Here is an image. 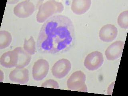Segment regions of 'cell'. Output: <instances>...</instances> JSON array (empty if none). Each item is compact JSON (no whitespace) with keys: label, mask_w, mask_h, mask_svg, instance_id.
I'll list each match as a JSON object with an SVG mask.
<instances>
[{"label":"cell","mask_w":128,"mask_h":96,"mask_svg":"<svg viewBox=\"0 0 128 96\" xmlns=\"http://www.w3.org/2000/svg\"><path fill=\"white\" fill-rule=\"evenodd\" d=\"M86 79V75L82 71L79 70L74 72L67 80L68 89L73 91L87 92Z\"/></svg>","instance_id":"3957f363"},{"label":"cell","mask_w":128,"mask_h":96,"mask_svg":"<svg viewBox=\"0 0 128 96\" xmlns=\"http://www.w3.org/2000/svg\"><path fill=\"white\" fill-rule=\"evenodd\" d=\"M12 41L10 33L6 30L0 31V49H5L10 46Z\"/></svg>","instance_id":"5bb4252c"},{"label":"cell","mask_w":128,"mask_h":96,"mask_svg":"<svg viewBox=\"0 0 128 96\" xmlns=\"http://www.w3.org/2000/svg\"><path fill=\"white\" fill-rule=\"evenodd\" d=\"M18 60V55L16 50L8 51L2 55L0 58V63L2 66L6 68L16 67Z\"/></svg>","instance_id":"30bf717a"},{"label":"cell","mask_w":128,"mask_h":96,"mask_svg":"<svg viewBox=\"0 0 128 96\" xmlns=\"http://www.w3.org/2000/svg\"><path fill=\"white\" fill-rule=\"evenodd\" d=\"M124 44L123 41L119 40L114 42L110 45L105 52L107 60H114L119 58L123 52Z\"/></svg>","instance_id":"ba28073f"},{"label":"cell","mask_w":128,"mask_h":96,"mask_svg":"<svg viewBox=\"0 0 128 96\" xmlns=\"http://www.w3.org/2000/svg\"><path fill=\"white\" fill-rule=\"evenodd\" d=\"M118 33V29L114 25L107 24L101 28L99 31V37L102 41L109 42L115 40Z\"/></svg>","instance_id":"9c48e42d"},{"label":"cell","mask_w":128,"mask_h":96,"mask_svg":"<svg viewBox=\"0 0 128 96\" xmlns=\"http://www.w3.org/2000/svg\"><path fill=\"white\" fill-rule=\"evenodd\" d=\"M23 48L25 51L30 55H33L36 52V43L33 37L31 36L29 39H25Z\"/></svg>","instance_id":"9a60e30c"},{"label":"cell","mask_w":128,"mask_h":96,"mask_svg":"<svg viewBox=\"0 0 128 96\" xmlns=\"http://www.w3.org/2000/svg\"><path fill=\"white\" fill-rule=\"evenodd\" d=\"M64 6L60 2L55 0H48L39 6L36 15V20L39 23H43L53 15L62 12Z\"/></svg>","instance_id":"7a4b0ae2"},{"label":"cell","mask_w":128,"mask_h":96,"mask_svg":"<svg viewBox=\"0 0 128 96\" xmlns=\"http://www.w3.org/2000/svg\"><path fill=\"white\" fill-rule=\"evenodd\" d=\"M71 63L67 59H60L52 68V74L55 78L61 79L66 76L71 69Z\"/></svg>","instance_id":"5b68a950"},{"label":"cell","mask_w":128,"mask_h":96,"mask_svg":"<svg viewBox=\"0 0 128 96\" xmlns=\"http://www.w3.org/2000/svg\"><path fill=\"white\" fill-rule=\"evenodd\" d=\"M41 87L58 89L59 85L58 82L55 81L54 80L49 79L44 82L41 85Z\"/></svg>","instance_id":"e0dca14e"},{"label":"cell","mask_w":128,"mask_h":96,"mask_svg":"<svg viewBox=\"0 0 128 96\" xmlns=\"http://www.w3.org/2000/svg\"><path fill=\"white\" fill-rule=\"evenodd\" d=\"M91 5L90 0H74L72 2L71 10L76 14L81 15L89 10Z\"/></svg>","instance_id":"7c38bea8"},{"label":"cell","mask_w":128,"mask_h":96,"mask_svg":"<svg viewBox=\"0 0 128 96\" xmlns=\"http://www.w3.org/2000/svg\"><path fill=\"white\" fill-rule=\"evenodd\" d=\"M9 78L10 81L18 84H26L29 80L28 70L26 68H16L10 72Z\"/></svg>","instance_id":"8fae6325"},{"label":"cell","mask_w":128,"mask_h":96,"mask_svg":"<svg viewBox=\"0 0 128 96\" xmlns=\"http://www.w3.org/2000/svg\"><path fill=\"white\" fill-rule=\"evenodd\" d=\"M104 62L103 55L101 52L94 51L88 54L84 61V65L86 69L93 71L101 67Z\"/></svg>","instance_id":"277c9868"},{"label":"cell","mask_w":128,"mask_h":96,"mask_svg":"<svg viewBox=\"0 0 128 96\" xmlns=\"http://www.w3.org/2000/svg\"><path fill=\"white\" fill-rule=\"evenodd\" d=\"M117 22L122 28L127 29L128 28V11H123L118 16Z\"/></svg>","instance_id":"2e32d148"},{"label":"cell","mask_w":128,"mask_h":96,"mask_svg":"<svg viewBox=\"0 0 128 96\" xmlns=\"http://www.w3.org/2000/svg\"><path fill=\"white\" fill-rule=\"evenodd\" d=\"M14 49L18 52V60L16 68H23L29 64L31 60V55L27 53L22 47H18Z\"/></svg>","instance_id":"4fadbf2b"},{"label":"cell","mask_w":128,"mask_h":96,"mask_svg":"<svg viewBox=\"0 0 128 96\" xmlns=\"http://www.w3.org/2000/svg\"><path fill=\"white\" fill-rule=\"evenodd\" d=\"M48 62L45 59H40L35 62L32 68V76L36 81H40L46 77L49 71Z\"/></svg>","instance_id":"8992f818"},{"label":"cell","mask_w":128,"mask_h":96,"mask_svg":"<svg viewBox=\"0 0 128 96\" xmlns=\"http://www.w3.org/2000/svg\"><path fill=\"white\" fill-rule=\"evenodd\" d=\"M74 40V27L71 19L64 15H54L42 26L37 48L42 53H62L72 47Z\"/></svg>","instance_id":"6da1fadb"},{"label":"cell","mask_w":128,"mask_h":96,"mask_svg":"<svg viewBox=\"0 0 128 96\" xmlns=\"http://www.w3.org/2000/svg\"><path fill=\"white\" fill-rule=\"evenodd\" d=\"M35 10V6L32 2L25 0L20 2L15 6L14 14L20 18H26L31 16Z\"/></svg>","instance_id":"52a82bcc"}]
</instances>
